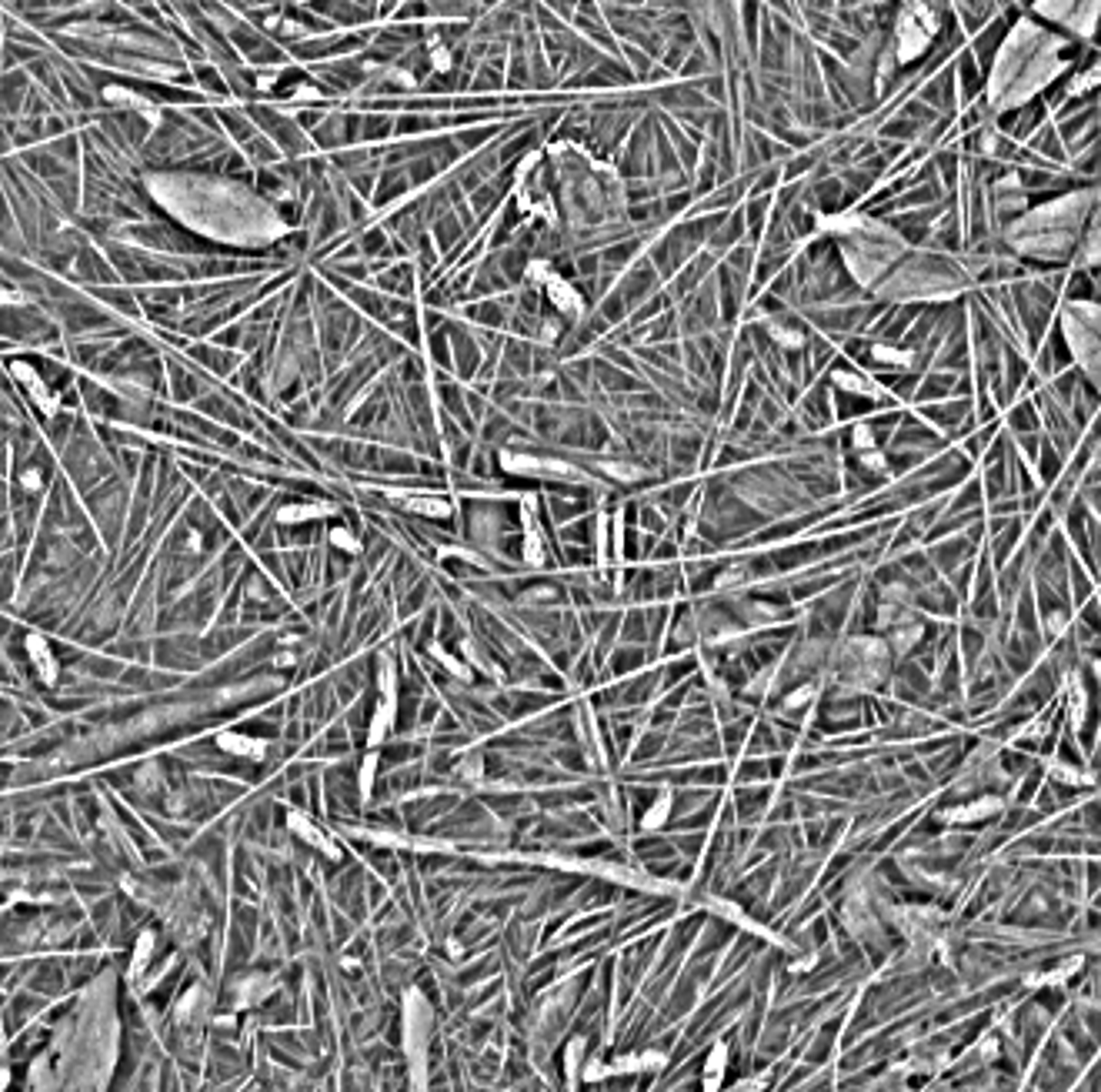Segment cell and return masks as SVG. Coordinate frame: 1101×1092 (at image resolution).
Here are the masks:
<instances>
[{"label": "cell", "mask_w": 1101, "mask_h": 1092, "mask_svg": "<svg viewBox=\"0 0 1101 1092\" xmlns=\"http://www.w3.org/2000/svg\"><path fill=\"white\" fill-rule=\"evenodd\" d=\"M147 184L188 228L217 241L254 247L277 241L284 234V221L274 214V208L264 204L251 188L227 177L154 174Z\"/></svg>", "instance_id": "6da1fadb"}, {"label": "cell", "mask_w": 1101, "mask_h": 1092, "mask_svg": "<svg viewBox=\"0 0 1101 1092\" xmlns=\"http://www.w3.org/2000/svg\"><path fill=\"white\" fill-rule=\"evenodd\" d=\"M1065 47H1069V37L1041 31L1032 17H1022L1014 23L991 67L988 94L995 111L1022 107L1038 90L1061 78L1069 70V61L1061 57Z\"/></svg>", "instance_id": "7a4b0ae2"}, {"label": "cell", "mask_w": 1101, "mask_h": 1092, "mask_svg": "<svg viewBox=\"0 0 1101 1092\" xmlns=\"http://www.w3.org/2000/svg\"><path fill=\"white\" fill-rule=\"evenodd\" d=\"M1065 334H1069L1075 361L1081 364V371L1101 391V308H1095V304H1071L1065 311Z\"/></svg>", "instance_id": "3957f363"}, {"label": "cell", "mask_w": 1101, "mask_h": 1092, "mask_svg": "<svg viewBox=\"0 0 1101 1092\" xmlns=\"http://www.w3.org/2000/svg\"><path fill=\"white\" fill-rule=\"evenodd\" d=\"M430 1029H434V1013H430L428 999L421 989H408V995H404V1052H408L414 1086H421V1089L428 1086Z\"/></svg>", "instance_id": "277c9868"}, {"label": "cell", "mask_w": 1101, "mask_h": 1092, "mask_svg": "<svg viewBox=\"0 0 1101 1092\" xmlns=\"http://www.w3.org/2000/svg\"><path fill=\"white\" fill-rule=\"evenodd\" d=\"M938 33V17L935 11L921 4V0H911L908 7L898 17V61H914L921 57L931 44V37Z\"/></svg>", "instance_id": "5b68a950"}, {"label": "cell", "mask_w": 1101, "mask_h": 1092, "mask_svg": "<svg viewBox=\"0 0 1101 1092\" xmlns=\"http://www.w3.org/2000/svg\"><path fill=\"white\" fill-rule=\"evenodd\" d=\"M287 826H291V832H294L298 839H304L310 849L320 852V855H328V859H338V855H341V849L330 842L328 832H324L318 822H310L304 812H298V808H291V812H287Z\"/></svg>", "instance_id": "8992f818"}, {"label": "cell", "mask_w": 1101, "mask_h": 1092, "mask_svg": "<svg viewBox=\"0 0 1101 1092\" xmlns=\"http://www.w3.org/2000/svg\"><path fill=\"white\" fill-rule=\"evenodd\" d=\"M705 905H708V909H711V912H717V916H725L727 922H735V926H741V929H745V932H754V936H761V938H771V942H782V938L774 936V932H771L768 926H761V922H754V919H751V916H745V912H741L738 905H735V902H727V899H717V895H708V899H705ZM782 946H788V942H782Z\"/></svg>", "instance_id": "52a82bcc"}, {"label": "cell", "mask_w": 1101, "mask_h": 1092, "mask_svg": "<svg viewBox=\"0 0 1101 1092\" xmlns=\"http://www.w3.org/2000/svg\"><path fill=\"white\" fill-rule=\"evenodd\" d=\"M394 722H397V702L381 698L375 708V715H371V725H367V749H377V745L391 735Z\"/></svg>", "instance_id": "ba28073f"}, {"label": "cell", "mask_w": 1101, "mask_h": 1092, "mask_svg": "<svg viewBox=\"0 0 1101 1092\" xmlns=\"http://www.w3.org/2000/svg\"><path fill=\"white\" fill-rule=\"evenodd\" d=\"M1098 21H1101V0H1078L1075 4V14L1069 17L1065 23V31L1075 33V37H1091V33L1098 31Z\"/></svg>", "instance_id": "9c48e42d"}, {"label": "cell", "mask_w": 1101, "mask_h": 1092, "mask_svg": "<svg viewBox=\"0 0 1101 1092\" xmlns=\"http://www.w3.org/2000/svg\"><path fill=\"white\" fill-rule=\"evenodd\" d=\"M727 1056H731V1049L727 1042H715L711 1052H708V1062H705V1079H701V1089L715 1092L721 1089V1076L727 1069Z\"/></svg>", "instance_id": "30bf717a"}, {"label": "cell", "mask_w": 1101, "mask_h": 1092, "mask_svg": "<svg viewBox=\"0 0 1101 1092\" xmlns=\"http://www.w3.org/2000/svg\"><path fill=\"white\" fill-rule=\"evenodd\" d=\"M584 1049H588V1039L574 1036L564 1049V1072H568V1086H578L581 1082V1066H584Z\"/></svg>", "instance_id": "8fae6325"}, {"label": "cell", "mask_w": 1101, "mask_h": 1092, "mask_svg": "<svg viewBox=\"0 0 1101 1092\" xmlns=\"http://www.w3.org/2000/svg\"><path fill=\"white\" fill-rule=\"evenodd\" d=\"M668 816H671V789H661V795L651 802V808L644 812V818H641V828H644V832H654V828H661L668 822Z\"/></svg>", "instance_id": "7c38bea8"}, {"label": "cell", "mask_w": 1101, "mask_h": 1092, "mask_svg": "<svg viewBox=\"0 0 1101 1092\" xmlns=\"http://www.w3.org/2000/svg\"><path fill=\"white\" fill-rule=\"evenodd\" d=\"M220 749L234 751V755H247V759H261L267 749V742L261 739H247V735H220Z\"/></svg>", "instance_id": "4fadbf2b"}, {"label": "cell", "mask_w": 1101, "mask_h": 1092, "mask_svg": "<svg viewBox=\"0 0 1101 1092\" xmlns=\"http://www.w3.org/2000/svg\"><path fill=\"white\" fill-rule=\"evenodd\" d=\"M1075 4L1078 0H1035V14L1038 17H1045V21H1055V23H1069V17L1075 14Z\"/></svg>", "instance_id": "5bb4252c"}, {"label": "cell", "mask_w": 1101, "mask_h": 1092, "mask_svg": "<svg viewBox=\"0 0 1101 1092\" xmlns=\"http://www.w3.org/2000/svg\"><path fill=\"white\" fill-rule=\"evenodd\" d=\"M454 775H458L461 782H471V785L485 782V759H481V751H474V755L467 751V755H461L458 765H454Z\"/></svg>", "instance_id": "9a60e30c"}, {"label": "cell", "mask_w": 1101, "mask_h": 1092, "mask_svg": "<svg viewBox=\"0 0 1101 1092\" xmlns=\"http://www.w3.org/2000/svg\"><path fill=\"white\" fill-rule=\"evenodd\" d=\"M375 782H377V749H371L361 761V772H357V789H361L364 802H371V795H375Z\"/></svg>", "instance_id": "2e32d148"}, {"label": "cell", "mask_w": 1101, "mask_h": 1092, "mask_svg": "<svg viewBox=\"0 0 1101 1092\" xmlns=\"http://www.w3.org/2000/svg\"><path fill=\"white\" fill-rule=\"evenodd\" d=\"M377 685H381V698H391V702H397V668H394V662H391L387 655H381Z\"/></svg>", "instance_id": "e0dca14e"}, {"label": "cell", "mask_w": 1101, "mask_h": 1092, "mask_svg": "<svg viewBox=\"0 0 1101 1092\" xmlns=\"http://www.w3.org/2000/svg\"><path fill=\"white\" fill-rule=\"evenodd\" d=\"M430 655H434V658H438V662L444 665V668H448V672H451L454 678H461V682H471V678H474L471 668H467L464 662H458V658H451V655L440 649V645H430Z\"/></svg>", "instance_id": "ac0fdd59"}, {"label": "cell", "mask_w": 1101, "mask_h": 1092, "mask_svg": "<svg viewBox=\"0 0 1101 1092\" xmlns=\"http://www.w3.org/2000/svg\"><path fill=\"white\" fill-rule=\"evenodd\" d=\"M607 1076H611V1062L591 1059L581 1066V1082H597V1079H607Z\"/></svg>", "instance_id": "d6986e66"}, {"label": "cell", "mask_w": 1101, "mask_h": 1092, "mask_svg": "<svg viewBox=\"0 0 1101 1092\" xmlns=\"http://www.w3.org/2000/svg\"><path fill=\"white\" fill-rule=\"evenodd\" d=\"M811 698H815V685H801V688H794L791 695L784 698V708H801V705H808Z\"/></svg>", "instance_id": "ffe728a7"}, {"label": "cell", "mask_w": 1101, "mask_h": 1092, "mask_svg": "<svg viewBox=\"0 0 1101 1092\" xmlns=\"http://www.w3.org/2000/svg\"><path fill=\"white\" fill-rule=\"evenodd\" d=\"M330 538H334V545H341V548H347V552H357V541H354L351 535H347V531H334V535H330Z\"/></svg>", "instance_id": "44dd1931"}, {"label": "cell", "mask_w": 1101, "mask_h": 1092, "mask_svg": "<svg viewBox=\"0 0 1101 1092\" xmlns=\"http://www.w3.org/2000/svg\"><path fill=\"white\" fill-rule=\"evenodd\" d=\"M738 1089H764V1079H745L738 1082Z\"/></svg>", "instance_id": "7402d4cb"}]
</instances>
